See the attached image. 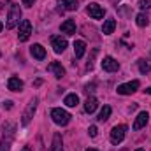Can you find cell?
<instances>
[{
    "label": "cell",
    "instance_id": "cell-7",
    "mask_svg": "<svg viewBox=\"0 0 151 151\" xmlns=\"http://www.w3.org/2000/svg\"><path fill=\"white\" fill-rule=\"evenodd\" d=\"M51 46H53V49H55V53H63L65 51V47H67V39H63L62 35H55V37H51Z\"/></svg>",
    "mask_w": 151,
    "mask_h": 151
},
{
    "label": "cell",
    "instance_id": "cell-17",
    "mask_svg": "<svg viewBox=\"0 0 151 151\" xmlns=\"http://www.w3.org/2000/svg\"><path fill=\"white\" fill-rule=\"evenodd\" d=\"M84 49H86L84 40H76V42H74V55H76V58H83Z\"/></svg>",
    "mask_w": 151,
    "mask_h": 151
},
{
    "label": "cell",
    "instance_id": "cell-32",
    "mask_svg": "<svg viewBox=\"0 0 151 151\" xmlns=\"http://www.w3.org/2000/svg\"><path fill=\"white\" fill-rule=\"evenodd\" d=\"M86 151H97V150H93V148H90V150H86Z\"/></svg>",
    "mask_w": 151,
    "mask_h": 151
},
{
    "label": "cell",
    "instance_id": "cell-26",
    "mask_svg": "<svg viewBox=\"0 0 151 151\" xmlns=\"http://www.w3.org/2000/svg\"><path fill=\"white\" fill-rule=\"evenodd\" d=\"M97 132H99V130H97V127H95V125H91V127L88 128V134H90V137H97Z\"/></svg>",
    "mask_w": 151,
    "mask_h": 151
},
{
    "label": "cell",
    "instance_id": "cell-23",
    "mask_svg": "<svg viewBox=\"0 0 151 151\" xmlns=\"http://www.w3.org/2000/svg\"><path fill=\"white\" fill-rule=\"evenodd\" d=\"M137 65H139V70H141L142 74H146V72H150L151 70V63L150 62H146V60H142V58L137 62Z\"/></svg>",
    "mask_w": 151,
    "mask_h": 151
},
{
    "label": "cell",
    "instance_id": "cell-20",
    "mask_svg": "<svg viewBox=\"0 0 151 151\" xmlns=\"http://www.w3.org/2000/svg\"><path fill=\"white\" fill-rule=\"evenodd\" d=\"M60 2H62L63 9H67V11H76V9H77V5H79V2H77V0H60Z\"/></svg>",
    "mask_w": 151,
    "mask_h": 151
},
{
    "label": "cell",
    "instance_id": "cell-15",
    "mask_svg": "<svg viewBox=\"0 0 151 151\" xmlns=\"http://www.w3.org/2000/svg\"><path fill=\"white\" fill-rule=\"evenodd\" d=\"M62 32L63 34H76V21L74 19H65L63 23H62Z\"/></svg>",
    "mask_w": 151,
    "mask_h": 151
},
{
    "label": "cell",
    "instance_id": "cell-13",
    "mask_svg": "<svg viewBox=\"0 0 151 151\" xmlns=\"http://www.w3.org/2000/svg\"><path fill=\"white\" fill-rule=\"evenodd\" d=\"M30 53H32V56L37 58V60H44V58H46V49H44L40 44H34V46L30 47Z\"/></svg>",
    "mask_w": 151,
    "mask_h": 151
},
{
    "label": "cell",
    "instance_id": "cell-12",
    "mask_svg": "<svg viewBox=\"0 0 151 151\" xmlns=\"http://www.w3.org/2000/svg\"><path fill=\"white\" fill-rule=\"evenodd\" d=\"M51 72H53V76L56 77V79H60V77H63L65 76V69L62 67V63H58V62H53V63H49V67H47Z\"/></svg>",
    "mask_w": 151,
    "mask_h": 151
},
{
    "label": "cell",
    "instance_id": "cell-31",
    "mask_svg": "<svg viewBox=\"0 0 151 151\" xmlns=\"http://www.w3.org/2000/svg\"><path fill=\"white\" fill-rule=\"evenodd\" d=\"M2 28H4V25H2V21H0V32H2Z\"/></svg>",
    "mask_w": 151,
    "mask_h": 151
},
{
    "label": "cell",
    "instance_id": "cell-10",
    "mask_svg": "<svg viewBox=\"0 0 151 151\" xmlns=\"http://www.w3.org/2000/svg\"><path fill=\"white\" fill-rule=\"evenodd\" d=\"M148 119H150V114L146 113V111L139 113L137 114V118H135V121H134V130H141V128H144V127L148 125Z\"/></svg>",
    "mask_w": 151,
    "mask_h": 151
},
{
    "label": "cell",
    "instance_id": "cell-21",
    "mask_svg": "<svg viewBox=\"0 0 151 151\" xmlns=\"http://www.w3.org/2000/svg\"><path fill=\"white\" fill-rule=\"evenodd\" d=\"M109 116H111V107H109V106H104L102 111L99 113V118H97V119H99V121H107Z\"/></svg>",
    "mask_w": 151,
    "mask_h": 151
},
{
    "label": "cell",
    "instance_id": "cell-22",
    "mask_svg": "<svg viewBox=\"0 0 151 151\" xmlns=\"http://www.w3.org/2000/svg\"><path fill=\"white\" fill-rule=\"evenodd\" d=\"M11 142H12V137H2L0 141V151H9L11 150Z\"/></svg>",
    "mask_w": 151,
    "mask_h": 151
},
{
    "label": "cell",
    "instance_id": "cell-24",
    "mask_svg": "<svg viewBox=\"0 0 151 151\" xmlns=\"http://www.w3.org/2000/svg\"><path fill=\"white\" fill-rule=\"evenodd\" d=\"M135 23H137V27H146L148 23H150V19H148V16L146 14H137V18H135Z\"/></svg>",
    "mask_w": 151,
    "mask_h": 151
},
{
    "label": "cell",
    "instance_id": "cell-30",
    "mask_svg": "<svg viewBox=\"0 0 151 151\" xmlns=\"http://www.w3.org/2000/svg\"><path fill=\"white\" fill-rule=\"evenodd\" d=\"M146 93H150V95H151V88H148V90H146Z\"/></svg>",
    "mask_w": 151,
    "mask_h": 151
},
{
    "label": "cell",
    "instance_id": "cell-6",
    "mask_svg": "<svg viewBox=\"0 0 151 151\" xmlns=\"http://www.w3.org/2000/svg\"><path fill=\"white\" fill-rule=\"evenodd\" d=\"M137 88H139V81H130V83L119 84L116 91H118L119 95H132L134 91H137Z\"/></svg>",
    "mask_w": 151,
    "mask_h": 151
},
{
    "label": "cell",
    "instance_id": "cell-18",
    "mask_svg": "<svg viewBox=\"0 0 151 151\" xmlns=\"http://www.w3.org/2000/svg\"><path fill=\"white\" fill-rule=\"evenodd\" d=\"M51 151H63V142H62V135H60V134H55V135H53Z\"/></svg>",
    "mask_w": 151,
    "mask_h": 151
},
{
    "label": "cell",
    "instance_id": "cell-27",
    "mask_svg": "<svg viewBox=\"0 0 151 151\" xmlns=\"http://www.w3.org/2000/svg\"><path fill=\"white\" fill-rule=\"evenodd\" d=\"M21 2H23V5H27V7H32L35 0H21Z\"/></svg>",
    "mask_w": 151,
    "mask_h": 151
},
{
    "label": "cell",
    "instance_id": "cell-5",
    "mask_svg": "<svg viewBox=\"0 0 151 151\" xmlns=\"http://www.w3.org/2000/svg\"><path fill=\"white\" fill-rule=\"evenodd\" d=\"M125 134H127V125H116L111 130V142L113 144H119L125 139Z\"/></svg>",
    "mask_w": 151,
    "mask_h": 151
},
{
    "label": "cell",
    "instance_id": "cell-8",
    "mask_svg": "<svg viewBox=\"0 0 151 151\" xmlns=\"http://www.w3.org/2000/svg\"><path fill=\"white\" fill-rule=\"evenodd\" d=\"M86 11H88V14H90L93 19H100V18H104V12H106V11H104V7H100V5H99V4H95V2H93V4H90Z\"/></svg>",
    "mask_w": 151,
    "mask_h": 151
},
{
    "label": "cell",
    "instance_id": "cell-33",
    "mask_svg": "<svg viewBox=\"0 0 151 151\" xmlns=\"http://www.w3.org/2000/svg\"><path fill=\"white\" fill-rule=\"evenodd\" d=\"M135 151H144V150H135Z\"/></svg>",
    "mask_w": 151,
    "mask_h": 151
},
{
    "label": "cell",
    "instance_id": "cell-9",
    "mask_svg": "<svg viewBox=\"0 0 151 151\" xmlns=\"http://www.w3.org/2000/svg\"><path fill=\"white\" fill-rule=\"evenodd\" d=\"M102 69L107 70V72H116V70L119 69V63L114 60L113 56H106V58L102 60Z\"/></svg>",
    "mask_w": 151,
    "mask_h": 151
},
{
    "label": "cell",
    "instance_id": "cell-2",
    "mask_svg": "<svg viewBox=\"0 0 151 151\" xmlns=\"http://www.w3.org/2000/svg\"><path fill=\"white\" fill-rule=\"evenodd\" d=\"M51 118H53V121H55L56 125H60V127H65V125L70 121V114L67 113L65 109H60V107H56V109L51 111Z\"/></svg>",
    "mask_w": 151,
    "mask_h": 151
},
{
    "label": "cell",
    "instance_id": "cell-25",
    "mask_svg": "<svg viewBox=\"0 0 151 151\" xmlns=\"http://www.w3.org/2000/svg\"><path fill=\"white\" fill-rule=\"evenodd\" d=\"M139 7H141V9H150L151 0H139Z\"/></svg>",
    "mask_w": 151,
    "mask_h": 151
},
{
    "label": "cell",
    "instance_id": "cell-19",
    "mask_svg": "<svg viewBox=\"0 0 151 151\" xmlns=\"http://www.w3.org/2000/svg\"><path fill=\"white\" fill-rule=\"evenodd\" d=\"M79 104V97L76 95V93H69L67 97H65V106L67 107H76Z\"/></svg>",
    "mask_w": 151,
    "mask_h": 151
},
{
    "label": "cell",
    "instance_id": "cell-1",
    "mask_svg": "<svg viewBox=\"0 0 151 151\" xmlns=\"http://www.w3.org/2000/svg\"><path fill=\"white\" fill-rule=\"evenodd\" d=\"M19 19H21V9H19L18 4H12L11 9H9V14H7V23H5V27L11 30V28H14V27L19 23Z\"/></svg>",
    "mask_w": 151,
    "mask_h": 151
},
{
    "label": "cell",
    "instance_id": "cell-28",
    "mask_svg": "<svg viewBox=\"0 0 151 151\" xmlns=\"http://www.w3.org/2000/svg\"><path fill=\"white\" fill-rule=\"evenodd\" d=\"M4 107H5V109H11V107H12V102H11V100L4 102Z\"/></svg>",
    "mask_w": 151,
    "mask_h": 151
},
{
    "label": "cell",
    "instance_id": "cell-14",
    "mask_svg": "<svg viewBox=\"0 0 151 151\" xmlns=\"http://www.w3.org/2000/svg\"><path fill=\"white\" fill-rule=\"evenodd\" d=\"M97 107H99V100L95 99V97H88L86 99V102H84V111L86 113H95L97 111Z\"/></svg>",
    "mask_w": 151,
    "mask_h": 151
},
{
    "label": "cell",
    "instance_id": "cell-29",
    "mask_svg": "<svg viewBox=\"0 0 151 151\" xmlns=\"http://www.w3.org/2000/svg\"><path fill=\"white\" fill-rule=\"evenodd\" d=\"M21 151H32V148H30V146H23V150Z\"/></svg>",
    "mask_w": 151,
    "mask_h": 151
},
{
    "label": "cell",
    "instance_id": "cell-3",
    "mask_svg": "<svg viewBox=\"0 0 151 151\" xmlns=\"http://www.w3.org/2000/svg\"><path fill=\"white\" fill-rule=\"evenodd\" d=\"M30 35H32V23H30L28 19H21V21H19V30H18V39H19V42H27Z\"/></svg>",
    "mask_w": 151,
    "mask_h": 151
},
{
    "label": "cell",
    "instance_id": "cell-11",
    "mask_svg": "<svg viewBox=\"0 0 151 151\" xmlns=\"http://www.w3.org/2000/svg\"><path fill=\"white\" fill-rule=\"evenodd\" d=\"M7 88L11 90V91H21L23 90V81L19 79V77H9V81H7Z\"/></svg>",
    "mask_w": 151,
    "mask_h": 151
},
{
    "label": "cell",
    "instance_id": "cell-4",
    "mask_svg": "<svg viewBox=\"0 0 151 151\" xmlns=\"http://www.w3.org/2000/svg\"><path fill=\"white\" fill-rule=\"evenodd\" d=\"M35 111H37V99H34V100L28 102L25 113H23V116H21V125H23V127H27V125L32 121V118H34Z\"/></svg>",
    "mask_w": 151,
    "mask_h": 151
},
{
    "label": "cell",
    "instance_id": "cell-16",
    "mask_svg": "<svg viewBox=\"0 0 151 151\" xmlns=\"http://www.w3.org/2000/svg\"><path fill=\"white\" fill-rule=\"evenodd\" d=\"M114 28H116V19L109 18V19H106V23L102 27V32H104V35H111L114 32Z\"/></svg>",
    "mask_w": 151,
    "mask_h": 151
}]
</instances>
